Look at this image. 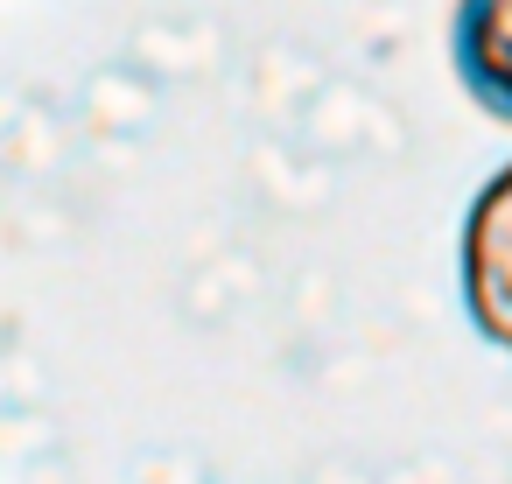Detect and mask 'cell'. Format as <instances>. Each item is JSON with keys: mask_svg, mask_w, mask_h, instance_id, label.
<instances>
[{"mask_svg": "<svg viewBox=\"0 0 512 484\" xmlns=\"http://www.w3.org/2000/svg\"><path fill=\"white\" fill-rule=\"evenodd\" d=\"M463 309L498 351H512V169H498L463 218Z\"/></svg>", "mask_w": 512, "mask_h": 484, "instance_id": "cell-1", "label": "cell"}, {"mask_svg": "<svg viewBox=\"0 0 512 484\" xmlns=\"http://www.w3.org/2000/svg\"><path fill=\"white\" fill-rule=\"evenodd\" d=\"M449 64H456V85L484 113L512 120V0H456Z\"/></svg>", "mask_w": 512, "mask_h": 484, "instance_id": "cell-2", "label": "cell"}]
</instances>
